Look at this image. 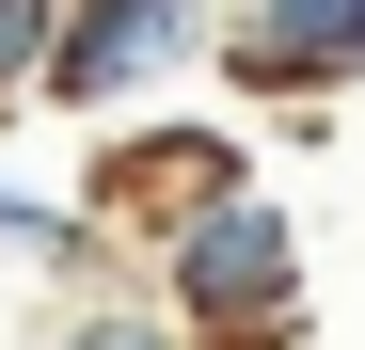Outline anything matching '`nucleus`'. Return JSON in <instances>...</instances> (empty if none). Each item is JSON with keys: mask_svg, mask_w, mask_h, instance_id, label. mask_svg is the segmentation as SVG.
Here are the masks:
<instances>
[{"mask_svg": "<svg viewBox=\"0 0 365 350\" xmlns=\"http://www.w3.org/2000/svg\"><path fill=\"white\" fill-rule=\"evenodd\" d=\"M16 350H191V334L143 303V271H111V286H64V303H48Z\"/></svg>", "mask_w": 365, "mask_h": 350, "instance_id": "nucleus-6", "label": "nucleus"}, {"mask_svg": "<svg viewBox=\"0 0 365 350\" xmlns=\"http://www.w3.org/2000/svg\"><path fill=\"white\" fill-rule=\"evenodd\" d=\"M48 16H64V0H0V111L32 96V64H48Z\"/></svg>", "mask_w": 365, "mask_h": 350, "instance_id": "nucleus-7", "label": "nucleus"}, {"mask_svg": "<svg viewBox=\"0 0 365 350\" xmlns=\"http://www.w3.org/2000/svg\"><path fill=\"white\" fill-rule=\"evenodd\" d=\"M128 271H143V303L191 334V350H222V334H302V207H286V191H222V207H191V223H159Z\"/></svg>", "mask_w": 365, "mask_h": 350, "instance_id": "nucleus-1", "label": "nucleus"}, {"mask_svg": "<svg viewBox=\"0 0 365 350\" xmlns=\"http://www.w3.org/2000/svg\"><path fill=\"white\" fill-rule=\"evenodd\" d=\"M222 350H302V334H222Z\"/></svg>", "mask_w": 365, "mask_h": 350, "instance_id": "nucleus-8", "label": "nucleus"}, {"mask_svg": "<svg viewBox=\"0 0 365 350\" xmlns=\"http://www.w3.org/2000/svg\"><path fill=\"white\" fill-rule=\"evenodd\" d=\"M207 80L238 111L365 96V0H222V16H207Z\"/></svg>", "mask_w": 365, "mask_h": 350, "instance_id": "nucleus-4", "label": "nucleus"}, {"mask_svg": "<svg viewBox=\"0 0 365 350\" xmlns=\"http://www.w3.org/2000/svg\"><path fill=\"white\" fill-rule=\"evenodd\" d=\"M0 271H48V286H111L128 255L80 223V191H48V175H0Z\"/></svg>", "mask_w": 365, "mask_h": 350, "instance_id": "nucleus-5", "label": "nucleus"}, {"mask_svg": "<svg viewBox=\"0 0 365 350\" xmlns=\"http://www.w3.org/2000/svg\"><path fill=\"white\" fill-rule=\"evenodd\" d=\"M222 191H255V128H207V111H159V128H96V175H80V223L111 255H143L159 223H191Z\"/></svg>", "mask_w": 365, "mask_h": 350, "instance_id": "nucleus-3", "label": "nucleus"}, {"mask_svg": "<svg viewBox=\"0 0 365 350\" xmlns=\"http://www.w3.org/2000/svg\"><path fill=\"white\" fill-rule=\"evenodd\" d=\"M207 16L222 0H64V16H48V64H32V111H64V128L175 111L207 80Z\"/></svg>", "mask_w": 365, "mask_h": 350, "instance_id": "nucleus-2", "label": "nucleus"}]
</instances>
